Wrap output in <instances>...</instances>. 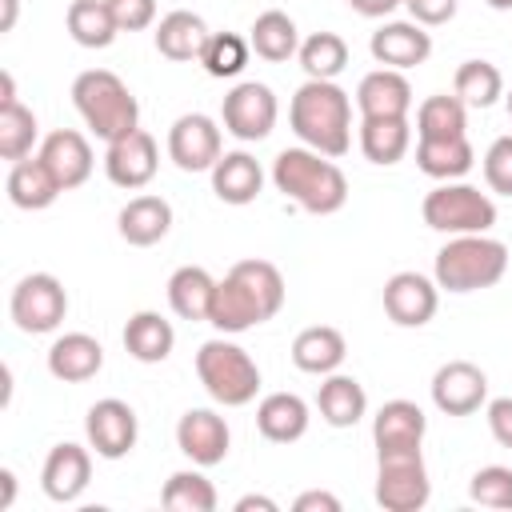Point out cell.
Instances as JSON below:
<instances>
[{
    "label": "cell",
    "mask_w": 512,
    "mask_h": 512,
    "mask_svg": "<svg viewBox=\"0 0 512 512\" xmlns=\"http://www.w3.org/2000/svg\"><path fill=\"white\" fill-rule=\"evenodd\" d=\"M288 124L304 148L332 160L352 148V100L336 80H304L288 104Z\"/></svg>",
    "instance_id": "obj_1"
},
{
    "label": "cell",
    "mask_w": 512,
    "mask_h": 512,
    "mask_svg": "<svg viewBox=\"0 0 512 512\" xmlns=\"http://www.w3.org/2000/svg\"><path fill=\"white\" fill-rule=\"evenodd\" d=\"M272 184L312 216H332L348 204V176L312 148H284L272 160Z\"/></svg>",
    "instance_id": "obj_2"
},
{
    "label": "cell",
    "mask_w": 512,
    "mask_h": 512,
    "mask_svg": "<svg viewBox=\"0 0 512 512\" xmlns=\"http://www.w3.org/2000/svg\"><path fill=\"white\" fill-rule=\"evenodd\" d=\"M72 104L84 116V124L96 132V140H104V144L140 128V104H136L132 88L108 68L80 72L72 80Z\"/></svg>",
    "instance_id": "obj_3"
},
{
    "label": "cell",
    "mask_w": 512,
    "mask_h": 512,
    "mask_svg": "<svg viewBox=\"0 0 512 512\" xmlns=\"http://www.w3.org/2000/svg\"><path fill=\"white\" fill-rule=\"evenodd\" d=\"M508 272V244L492 240L488 232H468V236H448V244L436 252L432 280L444 292H480L500 284Z\"/></svg>",
    "instance_id": "obj_4"
},
{
    "label": "cell",
    "mask_w": 512,
    "mask_h": 512,
    "mask_svg": "<svg viewBox=\"0 0 512 512\" xmlns=\"http://www.w3.org/2000/svg\"><path fill=\"white\" fill-rule=\"evenodd\" d=\"M196 376H200L204 392L216 404H224V408H244L260 392V368H256V360L240 344H232L224 336L204 340L196 348Z\"/></svg>",
    "instance_id": "obj_5"
},
{
    "label": "cell",
    "mask_w": 512,
    "mask_h": 512,
    "mask_svg": "<svg viewBox=\"0 0 512 512\" xmlns=\"http://www.w3.org/2000/svg\"><path fill=\"white\" fill-rule=\"evenodd\" d=\"M420 216L432 232L468 236V232H488L496 224V204L488 192H480L464 180H444L424 196Z\"/></svg>",
    "instance_id": "obj_6"
},
{
    "label": "cell",
    "mask_w": 512,
    "mask_h": 512,
    "mask_svg": "<svg viewBox=\"0 0 512 512\" xmlns=\"http://www.w3.org/2000/svg\"><path fill=\"white\" fill-rule=\"evenodd\" d=\"M8 312L12 324L28 336H44L56 332L68 316V292L52 272H28L16 280L12 296H8Z\"/></svg>",
    "instance_id": "obj_7"
},
{
    "label": "cell",
    "mask_w": 512,
    "mask_h": 512,
    "mask_svg": "<svg viewBox=\"0 0 512 512\" xmlns=\"http://www.w3.org/2000/svg\"><path fill=\"white\" fill-rule=\"evenodd\" d=\"M432 496V480L420 452L376 460V504L384 512H420Z\"/></svg>",
    "instance_id": "obj_8"
},
{
    "label": "cell",
    "mask_w": 512,
    "mask_h": 512,
    "mask_svg": "<svg viewBox=\"0 0 512 512\" xmlns=\"http://www.w3.org/2000/svg\"><path fill=\"white\" fill-rule=\"evenodd\" d=\"M276 116H280V104H276V92L260 80H244L236 84L224 104H220V120H224V132H232L236 140L244 144H256L264 140L272 128H276Z\"/></svg>",
    "instance_id": "obj_9"
},
{
    "label": "cell",
    "mask_w": 512,
    "mask_h": 512,
    "mask_svg": "<svg viewBox=\"0 0 512 512\" xmlns=\"http://www.w3.org/2000/svg\"><path fill=\"white\" fill-rule=\"evenodd\" d=\"M276 312L264 304V296L236 272L228 268L224 280H216V292H212V308H208V324L224 336H240L264 320H272Z\"/></svg>",
    "instance_id": "obj_10"
},
{
    "label": "cell",
    "mask_w": 512,
    "mask_h": 512,
    "mask_svg": "<svg viewBox=\"0 0 512 512\" xmlns=\"http://www.w3.org/2000/svg\"><path fill=\"white\" fill-rule=\"evenodd\" d=\"M168 156L180 172H212V164L224 156L220 124L204 112H184L168 128Z\"/></svg>",
    "instance_id": "obj_11"
},
{
    "label": "cell",
    "mask_w": 512,
    "mask_h": 512,
    "mask_svg": "<svg viewBox=\"0 0 512 512\" xmlns=\"http://www.w3.org/2000/svg\"><path fill=\"white\" fill-rule=\"evenodd\" d=\"M84 432H88V448H92L100 460H124V456L136 448L140 424H136L132 404H124V400H116V396H104V400H96V404L88 408Z\"/></svg>",
    "instance_id": "obj_12"
},
{
    "label": "cell",
    "mask_w": 512,
    "mask_h": 512,
    "mask_svg": "<svg viewBox=\"0 0 512 512\" xmlns=\"http://www.w3.org/2000/svg\"><path fill=\"white\" fill-rule=\"evenodd\" d=\"M440 308V284L424 272H396L384 284V312L400 328H424Z\"/></svg>",
    "instance_id": "obj_13"
},
{
    "label": "cell",
    "mask_w": 512,
    "mask_h": 512,
    "mask_svg": "<svg viewBox=\"0 0 512 512\" xmlns=\"http://www.w3.org/2000/svg\"><path fill=\"white\" fill-rule=\"evenodd\" d=\"M432 404L444 416H472L480 404H488V376L472 360H448L432 376Z\"/></svg>",
    "instance_id": "obj_14"
},
{
    "label": "cell",
    "mask_w": 512,
    "mask_h": 512,
    "mask_svg": "<svg viewBox=\"0 0 512 512\" xmlns=\"http://www.w3.org/2000/svg\"><path fill=\"white\" fill-rule=\"evenodd\" d=\"M156 168H160V148H156L152 132H144V128H136V132L112 140L108 152H104V172H108V180H112L116 188H128V192L152 184Z\"/></svg>",
    "instance_id": "obj_15"
},
{
    "label": "cell",
    "mask_w": 512,
    "mask_h": 512,
    "mask_svg": "<svg viewBox=\"0 0 512 512\" xmlns=\"http://www.w3.org/2000/svg\"><path fill=\"white\" fill-rule=\"evenodd\" d=\"M424 432H428V416L420 412V404H412V400H388V404L372 416V444H376V460H380V456L420 452Z\"/></svg>",
    "instance_id": "obj_16"
},
{
    "label": "cell",
    "mask_w": 512,
    "mask_h": 512,
    "mask_svg": "<svg viewBox=\"0 0 512 512\" xmlns=\"http://www.w3.org/2000/svg\"><path fill=\"white\" fill-rule=\"evenodd\" d=\"M228 444H232V432L224 424L220 412L212 408H188L180 420H176V448L196 464V468H212L228 456Z\"/></svg>",
    "instance_id": "obj_17"
},
{
    "label": "cell",
    "mask_w": 512,
    "mask_h": 512,
    "mask_svg": "<svg viewBox=\"0 0 512 512\" xmlns=\"http://www.w3.org/2000/svg\"><path fill=\"white\" fill-rule=\"evenodd\" d=\"M368 52H372V60L380 68L404 72V68H416V64H424L432 56V36L416 20H388V24H380L372 32Z\"/></svg>",
    "instance_id": "obj_18"
},
{
    "label": "cell",
    "mask_w": 512,
    "mask_h": 512,
    "mask_svg": "<svg viewBox=\"0 0 512 512\" xmlns=\"http://www.w3.org/2000/svg\"><path fill=\"white\" fill-rule=\"evenodd\" d=\"M88 480H92V452H88L84 444L64 440V444H56V448L44 456L40 488H44L48 500H56V504H72V500L84 496Z\"/></svg>",
    "instance_id": "obj_19"
},
{
    "label": "cell",
    "mask_w": 512,
    "mask_h": 512,
    "mask_svg": "<svg viewBox=\"0 0 512 512\" xmlns=\"http://www.w3.org/2000/svg\"><path fill=\"white\" fill-rule=\"evenodd\" d=\"M36 156L52 168V176L60 180L64 192L80 188V184L92 176V164H96L88 136L76 132V128H56V132H48V136L40 140V152H36Z\"/></svg>",
    "instance_id": "obj_20"
},
{
    "label": "cell",
    "mask_w": 512,
    "mask_h": 512,
    "mask_svg": "<svg viewBox=\"0 0 512 512\" xmlns=\"http://www.w3.org/2000/svg\"><path fill=\"white\" fill-rule=\"evenodd\" d=\"M260 188H264V168H260V160L252 152L236 148V152H224L212 164V192L224 204L244 208V204H252L260 196Z\"/></svg>",
    "instance_id": "obj_21"
},
{
    "label": "cell",
    "mask_w": 512,
    "mask_h": 512,
    "mask_svg": "<svg viewBox=\"0 0 512 512\" xmlns=\"http://www.w3.org/2000/svg\"><path fill=\"white\" fill-rule=\"evenodd\" d=\"M104 368V348L88 332H64L48 348V372L64 384H84Z\"/></svg>",
    "instance_id": "obj_22"
},
{
    "label": "cell",
    "mask_w": 512,
    "mask_h": 512,
    "mask_svg": "<svg viewBox=\"0 0 512 512\" xmlns=\"http://www.w3.org/2000/svg\"><path fill=\"white\" fill-rule=\"evenodd\" d=\"M116 228H120V236H124L132 248H152V244H160V240L168 236V228H172V204H168L164 196H152V192L132 196V200L120 208Z\"/></svg>",
    "instance_id": "obj_23"
},
{
    "label": "cell",
    "mask_w": 512,
    "mask_h": 512,
    "mask_svg": "<svg viewBox=\"0 0 512 512\" xmlns=\"http://www.w3.org/2000/svg\"><path fill=\"white\" fill-rule=\"evenodd\" d=\"M208 36H212V32H208L204 16H196V12H188V8H176V12L160 16V24H156V32H152L156 52H160L164 60H176V64L200 60Z\"/></svg>",
    "instance_id": "obj_24"
},
{
    "label": "cell",
    "mask_w": 512,
    "mask_h": 512,
    "mask_svg": "<svg viewBox=\"0 0 512 512\" xmlns=\"http://www.w3.org/2000/svg\"><path fill=\"white\" fill-rule=\"evenodd\" d=\"M360 116H408L412 112V84L396 68H376L356 88Z\"/></svg>",
    "instance_id": "obj_25"
},
{
    "label": "cell",
    "mask_w": 512,
    "mask_h": 512,
    "mask_svg": "<svg viewBox=\"0 0 512 512\" xmlns=\"http://www.w3.org/2000/svg\"><path fill=\"white\" fill-rule=\"evenodd\" d=\"M4 188H8V200H12L16 208H24V212L52 208V204H56V196L64 192V188H60V180L52 176V168H48L40 156L16 160V164L8 168Z\"/></svg>",
    "instance_id": "obj_26"
},
{
    "label": "cell",
    "mask_w": 512,
    "mask_h": 512,
    "mask_svg": "<svg viewBox=\"0 0 512 512\" xmlns=\"http://www.w3.org/2000/svg\"><path fill=\"white\" fill-rule=\"evenodd\" d=\"M348 356V344H344V332L332 328V324H312L304 332H296L292 340V364L308 376H328L344 364Z\"/></svg>",
    "instance_id": "obj_27"
},
{
    "label": "cell",
    "mask_w": 512,
    "mask_h": 512,
    "mask_svg": "<svg viewBox=\"0 0 512 512\" xmlns=\"http://www.w3.org/2000/svg\"><path fill=\"white\" fill-rule=\"evenodd\" d=\"M316 408H320V420L332 424V428H352L364 420L368 412V392L356 376H344V372H328L320 392H316Z\"/></svg>",
    "instance_id": "obj_28"
},
{
    "label": "cell",
    "mask_w": 512,
    "mask_h": 512,
    "mask_svg": "<svg viewBox=\"0 0 512 512\" xmlns=\"http://www.w3.org/2000/svg\"><path fill=\"white\" fill-rule=\"evenodd\" d=\"M308 404L296 396V392H268L260 404H256V428L264 440L272 444H292L308 432Z\"/></svg>",
    "instance_id": "obj_29"
},
{
    "label": "cell",
    "mask_w": 512,
    "mask_h": 512,
    "mask_svg": "<svg viewBox=\"0 0 512 512\" xmlns=\"http://www.w3.org/2000/svg\"><path fill=\"white\" fill-rule=\"evenodd\" d=\"M408 144H412V124L408 116H360V152L388 168V164H400L408 156Z\"/></svg>",
    "instance_id": "obj_30"
},
{
    "label": "cell",
    "mask_w": 512,
    "mask_h": 512,
    "mask_svg": "<svg viewBox=\"0 0 512 512\" xmlns=\"http://www.w3.org/2000/svg\"><path fill=\"white\" fill-rule=\"evenodd\" d=\"M248 44H252V52H256L260 60L284 64V60H292V56L300 52V28H296V20H292L288 12L268 8V12H260V16L252 20Z\"/></svg>",
    "instance_id": "obj_31"
},
{
    "label": "cell",
    "mask_w": 512,
    "mask_h": 512,
    "mask_svg": "<svg viewBox=\"0 0 512 512\" xmlns=\"http://www.w3.org/2000/svg\"><path fill=\"white\" fill-rule=\"evenodd\" d=\"M124 348L140 364H160L176 348V328L160 312H148L144 308V312L128 316V324H124Z\"/></svg>",
    "instance_id": "obj_32"
},
{
    "label": "cell",
    "mask_w": 512,
    "mask_h": 512,
    "mask_svg": "<svg viewBox=\"0 0 512 512\" xmlns=\"http://www.w3.org/2000/svg\"><path fill=\"white\" fill-rule=\"evenodd\" d=\"M476 164V152L468 144V136H448V140H420L416 144V168L432 180H460L468 176Z\"/></svg>",
    "instance_id": "obj_33"
},
{
    "label": "cell",
    "mask_w": 512,
    "mask_h": 512,
    "mask_svg": "<svg viewBox=\"0 0 512 512\" xmlns=\"http://www.w3.org/2000/svg\"><path fill=\"white\" fill-rule=\"evenodd\" d=\"M212 292H216V280L200 264H184L168 276V304L180 320H208Z\"/></svg>",
    "instance_id": "obj_34"
},
{
    "label": "cell",
    "mask_w": 512,
    "mask_h": 512,
    "mask_svg": "<svg viewBox=\"0 0 512 512\" xmlns=\"http://www.w3.org/2000/svg\"><path fill=\"white\" fill-rule=\"evenodd\" d=\"M64 24L80 48H108L120 36V24H116L108 0H72L64 12Z\"/></svg>",
    "instance_id": "obj_35"
},
{
    "label": "cell",
    "mask_w": 512,
    "mask_h": 512,
    "mask_svg": "<svg viewBox=\"0 0 512 512\" xmlns=\"http://www.w3.org/2000/svg\"><path fill=\"white\" fill-rule=\"evenodd\" d=\"M416 136L420 140H448L468 136V104L452 92H436L416 108Z\"/></svg>",
    "instance_id": "obj_36"
},
{
    "label": "cell",
    "mask_w": 512,
    "mask_h": 512,
    "mask_svg": "<svg viewBox=\"0 0 512 512\" xmlns=\"http://www.w3.org/2000/svg\"><path fill=\"white\" fill-rule=\"evenodd\" d=\"M452 92L468 108H492L504 96V72L492 60H464L452 76Z\"/></svg>",
    "instance_id": "obj_37"
},
{
    "label": "cell",
    "mask_w": 512,
    "mask_h": 512,
    "mask_svg": "<svg viewBox=\"0 0 512 512\" xmlns=\"http://www.w3.org/2000/svg\"><path fill=\"white\" fill-rule=\"evenodd\" d=\"M160 504L172 508V512H216L220 496H216V484L196 472V468H180L168 476L164 492H160Z\"/></svg>",
    "instance_id": "obj_38"
},
{
    "label": "cell",
    "mask_w": 512,
    "mask_h": 512,
    "mask_svg": "<svg viewBox=\"0 0 512 512\" xmlns=\"http://www.w3.org/2000/svg\"><path fill=\"white\" fill-rule=\"evenodd\" d=\"M300 68L308 80H336L348 68V44L340 32H312L300 40Z\"/></svg>",
    "instance_id": "obj_39"
},
{
    "label": "cell",
    "mask_w": 512,
    "mask_h": 512,
    "mask_svg": "<svg viewBox=\"0 0 512 512\" xmlns=\"http://www.w3.org/2000/svg\"><path fill=\"white\" fill-rule=\"evenodd\" d=\"M36 136H40V124H36L32 108H24L20 100L0 108V160H8V164L28 160Z\"/></svg>",
    "instance_id": "obj_40"
},
{
    "label": "cell",
    "mask_w": 512,
    "mask_h": 512,
    "mask_svg": "<svg viewBox=\"0 0 512 512\" xmlns=\"http://www.w3.org/2000/svg\"><path fill=\"white\" fill-rule=\"evenodd\" d=\"M248 52H252V44L244 36H236V32H212L208 44H204V52H200V64H204L208 76L232 80V76H240L248 68Z\"/></svg>",
    "instance_id": "obj_41"
},
{
    "label": "cell",
    "mask_w": 512,
    "mask_h": 512,
    "mask_svg": "<svg viewBox=\"0 0 512 512\" xmlns=\"http://www.w3.org/2000/svg\"><path fill=\"white\" fill-rule=\"evenodd\" d=\"M468 496L480 504V508H512V468L504 464H488L472 476L468 484Z\"/></svg>",
    "instance_id": "obj_42"
},
{
    "label": "cell",
    "mask_w": 512,
    "mask_h": 512,
    "mask_svg": "<svg viewBox=\"0 0 512 512\" xmlns=\"http://www.w3.org/2000/svg\"><path fill=\"white\" fill-rule=\"evenodd\" d=\"M484 180L492 192L512 196V136H496L484 152Z\"/></svg>",
    "instance_id": "obj_43"
},
{
    "label": "cell",
    "mask_w": 512,
    "mask_h": 512,
    "mask_svg": "<svg viewBox=\"0 0 512 512\" xmlns=\"http://www.w3.org/2000/svg\"><path fill=\"white\" fill-rule=\"evenodd\" d=\"M120 32H144L156 24V0H108Z\"/></svg>",
    "instance_id": "obj_44"
},
{
    "label": "cell",
    "mask_w": 512,
    "mask_h": 512,
    "mask_svg": "<svg viewBox=\"0 0 512 512\" xmlns=\"http://www.w3.org/2000/svg\"><path fill=\"white\" fill-rule=\"evenodd\" d=\"M404 8H408V16H412L416 24L440 28V24H448V20L456 16L460 0H404Z\"/></svg>",
    "instance_id": "obj_45"
},
{
    "label": "cell",
    "mask_w": 512,
    "mask_h": 512,
    "mask_svg": "<svg viewBox=\"0 0 512 512\" xmlns=\"http://www.w3.org/2000/svg\"><path fill=\"white\" fill-rule=\"evenodd\" d=\"M488 432L500 448H512V396L488 400Z\"/></svg>",
    "instance_id": "obj_46"
},
{
    "label": "cell",
    "mask_w": 512,
    "mask_h": 512,
    "mask_svg": "<svg viewBox=\"0 0 512 512\" xmlns=\"http://www.w3.org/2000/svg\"><path fill=\"white\" fill-rule=\"evenodd\" d=\"M292 508H296V512H340V500H336L332 492L308 488V492H300V496L292 500Z\"/></svg>",
    "instance_id": "obj_47"
},
{
    "label": "cell",
    "mask_w": 512,
    "mask_h": 512,
    "mask_svg": "<svg viewBox=\"0 0 512 512\" xmlns=\"http://www.w3.org/2000/svg\"><path fill=\"white\" fill-rule=\"evenodd\" d=\"M400 4H404V0H348V8L360 12V16H368V20H380V16L396 12Z\"/></svg>",
    "instance_id": "obj_48"
},
{
    "label": "cell",
    "mask_w": 512,
    "mask_h": 512,
    "mask_svg": "<svg viewBox=\"0 0 512 512\" xmlns=\"http://www.w3.org/2000/svg\"><path fill=\"white\" fill-rule=\"evenodd\" d=\"M252 508H256V512H276L280 504H276L272 496H260V492H248V496L236 500V512H252Z\"/></svg>",
    "instance_id": "obj_49"
},
{
    "label": "cell",
    "mask_w": 512,
    "mask_h": 512,
    "mask_svg": "<svg viewBox=\"0 0 512 512\" xmlns=\"http://www.w3.org/2000/svg\"><path fill=\"white\" fill-rule=\"evenodd\" d=\"M0 484H4V492H0V508H12V496H16V472H12V468H0Z\"/></svg>",
    "instance_id": "obj_50"
},
{
    "label": "cell",
    "mask_w": 512,
    "mask_h": 512,
    "mask_svg": "<svg viewBox=\"0 0 512 512\" xmlns=\"http://www.w3.org/2000/svg\"><path fill=\"white\" fill-rule=\"evenodd\" d=\"M4 104H16V80H12V72H0V108Z\"/></svg>",
    "instance_id": "obj_51"
},
{
    "label": "cell",
    "mask_w": 512,
    "mask_h": 512,
    "mask_svg": "<svg viewBox=\"0 0 512 512\" xmlns=\"http://www.w3.org/2000/svg\"><path fill=\"white\" fill-rule=\"evenodd\" d=\"M4 4V16H0V32H12L16 28V12H20V0H0Z\"/></svg>",
    "instance_id": "obj_52"
},
{
    "label": "cell",
    "mask_w": 512,
    "mask_h": 512,
    "mask_svg": "<svg viewBox=\"0 0 512 512\" xmlns=\"http://www.w3.org/2000/svg\"><path fill=\"white\" fill-rule=\"evenodd\" d=\"M488 8H496V12H512V0H484Z\"/></svg>",
    "instance_id": "obj_53"
},
{
    "label": "cell",
    "mask_w": 512,
    "mask_h": 512,
    "mask_svg": "<svg viewBox=\"0 0 512 512\" xmlns=\"http://www.w3.org/2000/svg\"><path fill=\"white\" fill-rule=\"evenodd\" d=\"M508 116H512V92H508Z\"/></svg>",
    "instance_id": "obj_54"
}]
</instances>
